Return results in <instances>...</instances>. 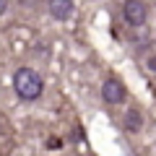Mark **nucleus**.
Instances as JSON below:
<instances>
[{
    "label": "nucleus",
    "mask_w": 156,
    "mask_h": 156,
    "mask_svg": "<svg viewBox=\"0 0 156 156\" xmlns=\"http://www.w3.org/2000/svg\"><path fill=\"white\" fill-rule=\"evenodd\" d=\"M13 89L23 101H37L44 91V81L34 68H18L13 76Z\"/></svg>",
    "instance_id": "f257e3e1"
},
{
    "label": "nucleus",
    "mask_w": 156,
    "mask_h": 156,
    "mask_svg": "<svg viewBox=\"0 0 156 156\" xmlns=\"http://www.w3.org/2000/svg\"><path fill=\"white\" fill-rule=\"evenodd\" d=\"M122 18L128 26H143L148 18V5L143 0H125L122 5Z\"/></svg>",
    "instance_id": "f03ea898"
},
{
    "label": "nucleus",
    "mask_w": 156,
    "mask_h": 156,
    "mask_svg": "<svg viewBox=\"0 0 156 156\" xmlns=\"http://www.w3.org/2000/svg\"><path fill=\"white\" fill-rule=\"evenodd\" d=\"M101 99H104L107 104H122V101H125V86H122V81L107 78L104 83H101Z\"/></svg>",
    "instance_id": "7ed1b4c3"
},
{
    "label": "nucleus",
    "mask_w": 156,
    "mask_h": 156,
    "mask_svg": "<svg viewBox=\"0 0 156 156\" xmlns=\"http://www.w3.org/2000/svg\"><path fill=\"white\" fill-rule=\"evenodd\" d=\"M73 0H47V11L55 21H68L73 16Z\"/></svg>",
    "instance_id": "20e7f679"
},
{
    "label": "nucleus",
    "mask_w": 156,
    "mask_h": 156,
    "mask_svg": "<svg viewBox=\"0 0 156 156\" xmlns=\"http://www.w3.org/2000/svg\"><path fill=\"white\" fill-rule=\"evenodd\" d=\"M140 128H143V115H140L138 109H130L128 115H125V130H130V133H138Z\"/></svg>",
    "instance_id": "39448f33"
},
{
    "label": "nucleus",
    "mask_w": 156,
    "mask_h": 156,
    "mask_svg": "<svg viewBox=\"0 0 156 156\" xmlns=\"http://www.w3.org/2000/svg\"><path fill=\"white\" fill-rule=\"evenodd\" d=\"M18 3H21L23 8H37L39 3H42V0H18Z\"/></svg>",
    "instance_id": "423d86ee"
},
{
    "label": "nucleus",
    "mask_w": 156,
    "mask_h": 156,
    "mask_svg": "<svg viewBox=\"0 0 156 156\" xmlns=\"http://www.w3.org/2000/svg\"><path fill=\"white\" fill-rule=\"evenodd\" d=\"M5 8H8V0H0V16L5 13Z\"/></svg>",
    "instance_id": "0eeeda50"
},
{
    "label": "nucleus",
    "mask_w": 156,
    "mask_h": 156,
    "mask_svg": "<svg viewBox=\"0 0 156 156\" xmlns=\"http://www.w3.org/2000/svg\"><path fill=\"white\" fill-rule=\"evenodd\" d=\"M148 68H151V70H156V57H151V60H148Z\"/></svg>",
    "instance_id": "6e6552de"
}]
</instances>
